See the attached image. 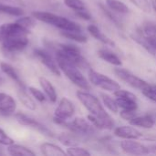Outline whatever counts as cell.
Wrapping results in <instances>:
<instances>
[{"mask_svg": "<svg viewBox=\"0 0 156 156\" xmlns=\"http://www.w3.org/2000/svg\"><path fill=\"white\" fill-rule=\"evenodd\" d=\"M132 37L143 48H144L152 55L156 56V25L153 23H145L138 27Z\"/></svg>", "mask_w": 156, "mask_h": 156, "instance_id": "obj_1", "label": "cell"}, {"mask_svg": "<svg viewBox=\"0 0 156 156\" xmlns=\"http://www.w3.org/2000/svg\"><path fill=\"white\" fill-rule=\"evenodd\" d=\"M56 60L58 62V65L60 70L67 76V78L73 84H75L76 86H78L79 88L84 90H89L90 89L89 81L83 76V74L80 71L79 68L76 65L65 59L64 58L57 56V55H56Z\"/></svg>", "mask_w": 156, "mask_h": 156, "instance_id": "obj_2", "label": "cell"}, {"mask_svg": "<svg viewBox=\"0 0 156 156\" xmlns=\"http://www.w3.org/2000/svg\"><path fill=\"white\" fill-rule=\"evenodd\" d=\"M32 15L35 19L56 27L61 30H81L80 26L76 22L53 13L45 11H36L33 12Z\"/></svg>", "mask_w": 156, "mask_h": 156, "instance_id": "obj_3", "label": "cell"}, {"mask_svg": "<svg viewBox=\"0 0 156 156\" xmlns=\"http://www.w3.org/2000/svg\"><path fill=\"white\" fill-rule=\"evenodd\" d=\"M56 55L64 58L69 62L76 65L78 68L85 69L89 67L88 61L81 55V52L79 48L74 45L69 44H58L55 47Z\"/></svg>", "mask_w": 156, "mask_h": 156, "instance_id": "obj_4", "label": "cell"}, {"mask_svg": "<svg viewBox=\"0 0 156 156\" xmlns=\"http://www.w3.org/2000/svg\"><path fill=\"white\" fill-rule=\"evenodd\" d=\"M77 97L90 114L94 116H102L107 114L102 104L94 95L86 91H78Z\"/></svg>", "mask_w": 156, "mask_h": 156, "instance_id": "obj_5", "label": "cell"}, {"mask_svg": "<svg viewBox=\"0 0 156 156\" xmlns=\"http://www.w3.org/2000/svg\"><path fill=\"white\" fill-rule=\"evenodd\" d=\"M89 80L94 86L100 89H102L104 90L114 92L121 89L120 84L118 82L109 78L108 76L101 74L100 72H97L91 69L89 70Z\"/></svg>", "mask_w": 156, "mask_h": 156, "instance_id": "obj_6", "label": "cell"}, {"mask_svg": "<svg viewBox=\"0 0 156 156\" xmlns=\"http://www.w3.org/2000/svg\"><path fill=\"white\" fill-rule=\"evenodd\" d=\"M63 126L67 127L69 130H70L73 133L83 135V136H90L92 135L95 133V126L88 120L78 117L75 118L72 122H65L62 123Z\"/></svg>", "mask_w": 156, "mask_h": 156, "instance_id": "obj_7", "label": "cell"}, {"mask_svg": "<svg viewBox=\"0 0 156 156\" xmlns=\"http://www.w3.org/2000/svg\"><path fill=\"white\" fill-rule=\"evenodd\" d=\"M75 112L74 104L68 99L62 98L55 110L54 112V122L57 124L62 125L63 122L68 121V119L71 118Z\"/></svg>", "mask_w": 156, "mask_h": 156, "instance_id": "obj_8", "label": "cell"}, {"mask_svg": "<svg viewBox=\"0 0 156 156\" xmlns=\"http://www.w3.org/2000/svg\"><path fill=\"white\" fill-rule=\"evenodd\" d=\"M114 95L116 96V101L118 107L121 108L122 111L136 112L138 108V103H137V98L133 93L120 89L114 91Z\"/></svg>", "mask_w": 156, "mask_h": 156, "instance_id": "obj_9", "label": "cell"}, {"mask_svg": "<svg viewBox=\"0 0 156 156\" xmlns=\"http://www.w3.org/2000/svg\"><path fill=\"white\" fill-rule=\"evenodd\" d=\"M114 73L116 74V76L120 80H122L126 84L130 85L131 87H133L134 89L144 90L149 85V83H147L145 80H142L141 78L137 77L136 75L133 74L131 71H129V70H127L125 69L117 68V69H114Z\"/></svg>", "mask_w": 156, "mask_h": 156, "instance_id": "obj_10", "label": "cell"}, {"mask_svg": "<svg viewBox=\"0 0 156 156\" xmlns=\"http://www.w3.org/2000/svg\"><path fill=\"white\" fill-rule=\"evenodd\" d=\"M2 43V48L5 52L16 53L23 50L28 44V38L27 35H16L5 38Z\"/></svg>", "mask_w": 156, "mask_h": 156, "instance_id": "obj_11", "label": "cell"}, {"mask_svg": "<svg viewBox=\"0 0 156 156\" xmlns=\"http://www.w3.org/2000/svg\"><path fill=\"white\" fill-rule=\"evenodd\" d=\"M15 118L22 125L31 127V128L37 130V132H39L40 133H42L43 135H45L47 137H54L53 133L48 127H46L44 124L40 123L39 122H37V120H35L34 118H32L30 116H27L24 113L18 112L15 115Z\"/></svg>", "mask_w": 156, "mask_h": 156, "instance_id": "obj_12", "label": "cell"}, {"mask_svg": "<svg viewBox=\"0 0 156 156\" xmlns=\"http://www.w3.org/2000/svg\"><path fill=\"white\" fill-rule=\"evenodd\" d=\"M35 55L40 60V62L44 64L53 74L60 76V69L58 65L57 60L48 51L41 48H37L35 49Z\"/></svg>", "mask_w": 156, "mask_h": 156, "instance_id": "obj_13", "label": "cell"}, {"mask_svg": "<svg viewBox=\"0 0 156 156\" xmlns=\"http://www.w3.org/2000/svg\"><path fill=\"white\" fill-rule=\"evenodd\" d=\"M121 148L124 153L133 155H146L150 153L149 147L142 144L141 143L128 139H125V141L121 143Z\"/></svg>", "mask_w": 156, "mask_h": 156, "instance_id": "obj_14", "label": "cell"}, {"mask_svg": "<svg viewBox=\"0 0 156 156\" xmlns=\"http://www.w3.org/2000/svg\"><path fill=\"white\" fill-rule=\"evenodd\" d=\"M29 33L22 26H20L17 22L15 23H7L0 26V42L4 41L5 38L16 36V35H27Z\"/></svg>", "mask_w": 156, "mask_h": 156, "instance_id": "obj_15", "label": "cell"}, {"mask_svg": "<svg viewBox=\"0 0 156 156\" xmlns=\"http://www.w3.org/2000/svg\"><path fill=\"white\" fill-rule=\"evenodd\" d=\"M16 109V101L10 95L0 92V114L4 116H9L15 112Z\"/></svg>", "mask_w": 156, "mask_h": 156, "instance_id": "obj_16", "label": "cell"}, {"mask_svg": "<svg viewBox=\"0 0 156 156\" xmlns=\"http://www.w3.org/2000/svg\"><path fill=\"white\" fill-rule=\"evenodd\" d=\"M88 119L98 129L112 130L114 127V122L108 113L102 116H94L92 114H90L88 116Z\"/></svg>", "mask_w": 156, "mask_h": 156, "instance_id": "obj_17", "label": "cell"}, {"mask_svg": "<svg viewBox=\"0 0 156 156\" xmlns=\"http://www.w3.org/2000/svg\"><path fill=\"white\" fill-rule=\"evenodd\" d=\"M114 134L117 137L128 139V140H137L143 137V133L137 129L131 126H121L114 130Z\"/></svg>", "mask_w": 156, "mask_h": 156, "instance_id": "obj_18", "label": "cell"}, {"mask_svg": "<svg viewBox=\"0 0 156 156\" xmlns=\"http://www.w3.org/2000/svg\"><path fill=\"white\" fill-rule=\"evenodd\" d=\"M88 31L90 32V34L95 37L97 40L102 42L103 44L105 45H108V46H111V47H114L115 46V43L112 39H111L110 37H108L105 34H103L100 28L98 27H96L95 25H90L88 27Z\"/></svg>", "mask_w": 156, "mask_h": 156, "instance_id": "obj_19", "label": "cell"}, {"mask_svg": "<svg viewBox=\"0 0 156 156\" xmlns=\"http://www.w3.org/2000/svg\"><path fill=\"white\" fill-rule=\"evenodd\" d=\"M39 84H40L41 88L43 89L45 94L48 96V100L53 103L56 102L58 100V94H57L56 90H55L54 86L52 85V83L49 80H48L46 78L40 77L39 78Z\"/></svg>", "mask_w": 156, "mask_h": 156, "instance_id": "obj_20", "label": "cell"}, {"mask_svg": "<svg viewBox=\"0 0 156 156\" xmlns=\"http://www.w3.org/2000/svg\"><path fill=\"white\" fill-rule=\"evenodd\" d=\"M40 151L45 156H65L67 154L59 146L49 143L42 144L40 145Z\"/></svg>", "mask_w": 156, "mask_h": 156, "instance_id": "obj_21", "label": "cell"}, {"mask_svg": "<svg viewBox=\"0 0 156 156\" xmlns=\"http://www.w3.org/2000/svg\"><path fill=\"white\" fill-rule=\"evenodd\" d=\"M98 55L101 58L105 60L106 62L114 65V66H122V60L121 58L112 51L107 49V48H101L98 51Z\"/></svg>", "mask_w": 156, "mask_h": 156, "instance_id": "obj_22", "label": "cell"}, {"mask_svg": "<svg viewBox=\"0 0 156 156\" xmlns=\"http://www.w3.org/2000/svg\"><path fill=\"white\" fill-rule=\"evenodd\" d=\"M129 122L133 126L143 127L145 129H151L154 125V120L150 115H144V116H141V117L135 116Z\"/></svg>", "mask_w": 156, "mask_h": 156, "instance_id": "obj_23", "label": "cell"}, {"mask_svg": "<svg viewBox=\"0 0 156 156\" xmlns=\"http://www.w3.org/2000/svg\"><path fill=\"white\" fill-rule=\"evenodd\" d=\"M0 69L6 76H8L11 80L16 81L19 85L20 88H24V84L22 83V81L19 78V75L16 72V70L15 69V68H13L10 64H8L6 62H1L0 63Z\"/></svg>", "mask_w": 156, "mask_h": 156, "instance_id": "obj_24", "label": "cell"}, {"mask_svg": "<svg viewBox=\"0 0 156 156\" xmlns=\"http://www.w3.org/2000/svg\"><path fill=\"white\" fill-rule=\"evenodd\" d=\"M7 152L10 155H18V156H34L35 154L30 149L18 144H11L8 145Z\"/></svg>", "mask_w": 156, "mask_h": 156, "instance_id": "obj_25", "label": "cell"}, {"mask_svg": "<svg viewBox=\"0 0 156 156\" xmlns=\"http://www.w3.org/2000/svg\"><path fill=\"white\" fill-rule=\"evenodd\" d=\"M17 96H18V99L20 101V102L26 107L27 108L28 110H31V111H35L37 109V105H36V102L30 98L29 95H27V93L26 92L25 89L24 88H20L17 91Z\"/></svg>", "mask_w": 156, "mask_h": 156, "instance_id": "obj_26", "label": "cell"}, {"mask_svg": "<svg viewBox=\"0 0 156 156\" xmlns=\"http://www.w3.org/2000/svg\"><path fill=\"white\" fill-rule=\"evenodd\" d=\"M61 35L79 43H85L88 40V37L81 32V30H62Z\"/></svg>", "mask_w": 156, "mask_h": 156, "instance_id": "obj_27", "label": "cell"}, {"mask_svg": "<svg viewBox=\"0 0 156 156\" xmlns=\"http://www.w3.org/2000/svg\"><path fill=\"white\" fill-rule=\"evenodd\" d=\"M106 5L112 11H114L120 14L129 13V7L124 3L119 0H106Z\"/></svg>", "mask_w": 156, "mask_h": 156, "instance_id": "obj_28", "label": "cell"}, {"mask_svg": "<svg viewBox=\"0 0 156 156\" xmlns=\"http://www.w3.org/2000/svg\"><path fill=\"white\" fill-rule=\"evenodd\" d=\"M0 13L6 14L9 16H23L24 11L22 8L17 7V6L0 4Z\"/></svg>", "mask_w": 156, "mask_h": 156, "instance_id": "obj_29", "label": "cell"}, {"mask_svg": "<svg viewBox=\"0 0 156 156\" xmlns=\"http://www.w3.org/2000/svg\"><path fill=\"white\" fill-rule=\"evenodd\" d=\"M101 99H102V101L104 103V105L112 112L116 113L118 112L119 111V107H118V104H117V101L116 100H113L111 96L105 94V93H101Z\"/></svg>", "mask_w": 156, "mask_h": 156, "instance_id": "obj_30", "label": "cell"}, {"mask_svg": "<svg viewBox=\"0 0 156 156\" xmlns=\"http://www.w3.org/2000/svg\"><path fill=\"white\" fill-rule=\"evenodd\" d=\"M16 22H17L20 26H22L26 30H27L28 32H30V30L36 27V20H35V17L22 16V17H20L19 19H17Z\"/></svg>", "mask_w": 156, "mask_h": 156, "instance_id": "obj_31", "label": "cell"}, {"mask_svg": "<svg viewBox=\"0 0 156 156\" xmlns=\"http://www.w3.org/2000/svg\"><path fill=\"white\" fill-rule=\"evenodd\" d=\"M58 139L60 141V143H62L64 145L69 146V147L77 146L78 144H79L78 140L75 137H73L72 135H70V134H65V133L60 134L58 137Z\"/></svg>", "mask_w": 156, "mask_h": 156, "instance_id": "obj_32", "label": "cell"}, {"mask_svg": "<svg viewBox=\"0 0 156 156\" xmlns=\"http://www.w3.org/2000/svg\"><path fill=\"white\" fill-rule=\"evenodd\" d=\"M63 1L68 7L73 9L75 12L86 9V5L81 0H63Z\"/></svg>", "mask_w": 156, "mask_h": 156, "instance_id": "obj_33", "label": "cell"}, {"mask_svg": "<svg viewBox=\"0 0 156 156\" xmlns=\"http://www.w3.org/2000/svg\"><path fill=\"white\" fill-rule=\"evenodd\" d=\"M67 154L71 156H89L90 155V153L88 152L86 149L84 148H80L78 146H72V147H69L67 149Z\"/></svg>", "mask_w": 156, "mask_h": 156, "instance_id": "obj_34", "label": "cell"}, {"mask_svg": "<svg viewBox=\"0 0 156 156\" xmlns=\"http://www.w3.org/2000/svg\"><path fill=\"white\" fill-rule=\"evenodd\" d=\"M133 5H135L140 10L145 12V13H150L152 9V5L150 4L149 0H130Z\"/></svg>", "mask_w": 156, "mask_h": 156, "instance_id": "obj_35", "label": "cell"}, {"mask_svg": "<svg viewBox=\"0 0 156 156\" xmlns=\"http://www.w3.org/2000/svg\"><path fill=\"white\" fill-rule=\"evenodd\" d=\"M142 92L146 98L156 102V85L149 84L147 88H145L144 90H142Z\"/></svg>", "mask_w": 156, "mask_h": 156, "instance_id": "obj_36", "label": "cell"}, {"mask_svg": "<svg viewBox=\"0 0 156 156\" xmlns=\"http://www.w3.org/2000/svg\"><path fill=\"white\" fill-rule=\"evenodd\" d=\"M28 90L31 93V95L39 102H44L46 101V97L43 94V92L34 87H28Z\"/></svg>", "mask_w": 156, "mask_h": 156, "instance_id": "obj_37", "label": "cell"}, {"mask_svg": "<svg viewBox=\"0 0 156 156\" xmlns=\"http://www.w3.org/2000/svg\"><path fill=\"white\" fill-rule=\"evenodd\" d=\"M100 6H101V10L103 11V13H104V14H105V15H106V16H108V17L116 25V26H121V22H119V19L112 13V10H111L110 8L108 9V8H106V7H105L104 5H100Z\"/></svg>", "mask_w": 156, "mask_h": 156, "instance_id": "obj_38", "label": "cell"}, {"mask_svg": "<svg viewBox=\"0 0 156 156\" xmlns=\"http://www.w3.org/2000/svg\"><path fill=\"white\" fill-rule=\"evenodd\" d=\"M14 144V141L12 138H10L2 129H0V144L2 145H11Z\"/></svg>", "mask_w": 156, "mask_h": 156, "instance_id": "obj_39", "label": "cell"}, {"mask_svg": "<svg viewBox=\"0 0 156 156\" xmlns=\"http://www.w3.org/2000/svg\"><path fill=\"white\" fill-rule=\"evenodd\" d=\"M75 13H76V15H77L79 17L84 19V20H90V19H91V16H90V13L87 11V9H85V10H80V11H77V12H75Z\"/></svg>", "mask_w": 156, "mask_h": 156, "instance_id": "obj_40", "label": "cell"}, {"mask_svg": "<svg viewBox=\"0 0 156 156\" xmlns=\"http://www.w3.org/2000/svg\"><path fill=\"white\" fill-rule=\"evenodd\" d=\"M135 114H136V112H126V111H122L121 112V116L125 119V120H132L133 117H135Z\"/></svg>", "mask_w": 156, "mask_h": 156, "instance_id": "obj_41", "label": "cell"}, {"mask_svg": "<svg viewBox=\"0 0 156 156\" xmlns=\"http://www.w3.org/2000/svg\"><path fill=\"white\" fill-rule=\"evenodd\" d=\"M149 150H150V152H151V153H153V154H156V144H154V145L150 146V147H149Z\"/></svg>", "mask_w": 156, "mask_h": 156, "instance_id": "obj_42", "label": "cell"}, {"mask_svg": "<svg viewBox=\"0 0 156 156\" xmlns=\"http://www.w3.org/2000/svg\"><path fill=\"white\" fill-rule=\"evenodd\" d=\"M151 5H152V7L155 10V12H156V0H153Z\"/></svg>", "mask_w": 156, "mask_h": 156, "instance_id": "obj_43", "label": "cell"}, {"mask_svg": "<svg viewBox=\"0 0 156 156\" xmlns=\"http://www.w3.org/2000/svg\"><path fill=\"white\" fill-rule=\"evenodd\" d=\"M1 81H2V79H1V78H0V82H1Z\"/></svg>", "mask_w": 156, "mask_h": 156, "instance_id": "obj_44", "label": "cell"}]
</instances>
